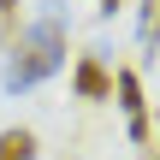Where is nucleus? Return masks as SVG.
Wrapping results in <instances>:
<instances>
[{"mask_svg":"<svg viewBox=\"0 0 160 160\" xmlns=\"http://www.w3.org/2000/svg\"><path fill=\"white\" fill-rule=\"evenodd\" d=\"M0 160H36V131H24V125L0 131Z\"/></svg>","mask_w":160,"mask_h":160,"instance_id":"4","label":"nucleus"},{"mask_svg":"<svg viewBox=\"0 0 160 160\" xmlns=\"http://www.w3.org/2000/svg\"><path fill=\"white\" fill-rule=\"evenodd\" d=\"M113 12H119V0H101V18H113Z\"/></svg>","mask_w":160,"mask_h":160,"instance_id":"6","label":"nucleus"},{"mask_svg":"<svg viewBox=\"0 0 160 160\" xmlns=\"http://www.w3.org/2000/svg\"><path fill=\"white\" fill-rule=\"evenodd\" d=\"M113 89H119V107H125V119H131V142H142V148H148V101H142L137 71H119V77H113Z\"/></svg>","mask_w":160,"mask_h":160,"instance_id":"2","label":"nucleus"},{"mask_svg":"<svg viewBox=\"0 0 160 160\" xmlns=\"http://www.w3.org/2000/svg\"><path fill=\"white\" fill-rule=\"evenodd\" d=\"M71 83H77V95H83V101H107V95H113V71H107L95 53H83V59H77V77H71Z\"/></svg>","mask_w":160,"mask_h":160,"instance_id":"3","label":"nucleus"},{"mask_svg":"<svg viewBox=\"0 0 160 160\" xmlns=\"http://www.w3.org/2000/svg\"><path fill=\"white\" fill-rule=\"evenodd\" d=\"M65 65V18L59 12H42L36 24H24L12 36V59H6V89H36L42 77H53Z\"/></svg>","mask_w":160,"mask_h":160,"instance_id":"1","label":"nucleus"},{"mask_svg":"<svg viewBox=\"0 0 160 160\" xmlns=\"http://www.w3.org/2000/svg\"><path fill=\"white\" fill-rule=\"evenodd\" d=\"M137 42H142V53L148 59H160V0H142V24H137Z\"/></svg>","mask_w":160,"mask_h":160,"instance_id":"5","label":"nucleus"}]
</instances>
